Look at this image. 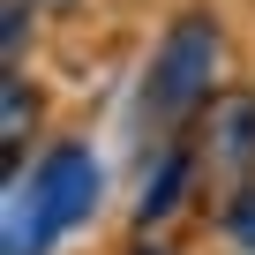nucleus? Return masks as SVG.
<instances>
[{
    "label": "nucleus",
    "mask_w": 255,
    "mask_h": 255,
    "mask_svg": "<svg viewBox=\"0 0 255 255\" xmlns=\"http://www.w3.org/2000/svg\"><path fill=\"white\" fill-rule=\"evenodd\" d=\"M30 128H38V90L23 68H8V83H0V150H8V165H23Z\"/></svg>",
    "instance_id": "6"
},
{
    "label": "nucleus",
    "mask_w": 255,
    "mask_h": 255,
    "mask_svg": "<svg viewBox=\"0 0 255 255\" xmlns=\"http://www.w3.org/2000/svg\"><path fill=\"white\" fill-rule=\"evenodd\" d=\"M128 255H173L165 240H135V248H128Z\"/></svg>",
    "instance_id": "9"
},
{
    "label": "nucleus",
    "mask_w": 255,
    "mask_h": 255,
    "mask_svg": "<svg viewBox=\"0 0 255 255\" xmlns=\"http://www.w3.org/2000/svg\"><path fill=\"white\" fill-rule=\"evenodd\" d=\"M30 8H38V0H8V8H0V45H8V68H23V45H30Z\"/></svg>",
    "instance_id": "8"
},
{
    "label": "nucleus",
    "mask_w": 255,
    "mask_h": 255,
    "mask_svg": "<svg viewBox=\"0 0 255 255\" xmlns=\"http://www.w3.org/2000/svg\"><path fill=\"white\" fill-rule=\"evenodd\" d=\"M218 233L233 255H255V180H233L225 203H218Z\"/></svg>",
    "instance_id": "7"
},
{
    "label": "nucleus",
    "mask_w": 255,
    "mask_h": 255,
    "mask_svg": "<svg viewBox=\"0 0 255 255\" xmlns=\"http://www.w3.org/2000/svg\"><path fill=\"white\" fill-rule=\"evenodd\" d=\"M195 180H203V158H195V143L165 135V143L143 158V180H135V225L150 233V225L180 218V210H188V195H195Z\"/></svg>",
    "instance_id": "4"
},
{
    "label": "nucleus",
    "mask_w": 255,
    "mask_h": 255,
    "mask_svg": "<svg viewBox=\"0 0 255 255\" xmlns=\"http://www.w3.org/2000/svg\"><path fill=\"white\" fill-rule=\"evenodd\" d=\"M60 225L30 180V165H8V203H0V255H53Z\"/></svg>",
    "instance_id": "5"
},
{
    "label": "nucleus",
    "mask_w": 255,
    "mask_h": 255,
    "mask_svg": "<svg viewBox=\"0 0 255 255\" xmlns=\"http://www.w3.org/2000/svg\"><path fill=\"white\" fill-rule=\"evenodd\" d=\"M225 90V23L218 8H180L143 68V128L158 135H180V128L203 120V105Z\"/></svg>",
    "instance_id": "1"
},
{
    "label": "nucleus",
    "mask_w": 255,
    "mask_h": 255,
    "mask_svg": "<svg viewBox=\"0 0 255 255\" xmlns=\"http://www.w3.org/2000/svg\"><path fill=\"white\" fill-rule=\"evenodd\" d=\"M188 143L203 158V180H218V188L255 180V90H218Z\"/></svg>",
    "instance_id": "3"
},
{
    "label": "nucleus",
    "mask_w": 255,
    "mask_h": 255,
    "mask_svg": "<svg viewBox=\"0 0 255 255\" xmlns=\"http://www.w3.org/2000/svg\"><path fill=\"white\" fill-rule=\"evenodd\" d=\"M30 180H38V195H45V210H53L60 240H68L75 225H90V218H98V203H105V165H98V150H90V143H75V135L45 143V150L30 158Z\"/></svg>",
    "instance_id": "2"
}]
</instances>
